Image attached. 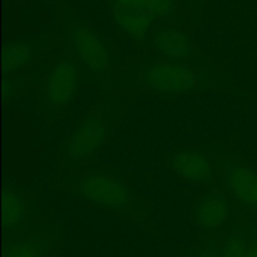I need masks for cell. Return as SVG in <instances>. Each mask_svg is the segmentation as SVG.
<instances>
[{"mask_svg":"<svg viewBox=\"0 0 257 257\" xmlns=\"http://www.w3.org/2000/svg\"><path fill=\"white\" fill-rule=\"evenodd\" d=\"M197 257H221L217 252H213V251H206V252H202L201 255Z\"/></svg>","mask_w":257,"mask_h":257,"instance_id":"17","label":"cell"},{"mask_svg":"<svg viewBox=\"0 0 257 257\" xmlns=\"http://www.w3.org/2000/svg\"><path fill=\"white\" fill-rule=\"evenodd\" d=\"M32 59V48L22 42L8 43L3 49V72L4 74L23 69Z\"/></svg>","mask_w":257,"mask_h":257,"instance_id":"12","label":"cell"},{"mask_svg":"<svg viewBox=\"0 0 257 257\" xmlns=\"http://www.w3.org/2000/svg\"><path fill=\"white\" fill-rule=\"evenodd\" d=\"M228 216V205L221 196L210 195L198 202L195 218L205 230H216L223 225Z\"/></svg>","mask_w":257,"mask_h":257,"instance_id":"10","label":"cell"},{"mask_svg":"<svg viewBox=\"0 0 257 257\" xmlns=\"http://www.w3.org/2000/svg\"><path fill=\"white\" fill-rule=\"evenodd\" d=\"M78 88V72L69 60H62L53 67L45 82V99L53 108L67 105Z\"/></svg>","mask_w":257,"mask_h":257,"instance_id":"6","label":"cell"},{"mask_svg":"<svg viewBox=\"0 0 257 257\" xmlns=\"http://www.w3.org/2000/svg\"><path fill=\"white\" fill-rule=\"evenodd\" d=\"M248 246L242 238L231 237L223 246L221 257H247Z\"/></svg>","mask_w":257,"mask_h":257,"instance_id":"14","label":"cell"},{"mask_svg":"<svg viewBox=\"0 0 257 257\" xmlns=\"http://www.w3.org/2000/svg\"><path fill=\"white\" fill-rule=\"evenodd\" d=\"M75 57L89 72L104 75L110 68V57L99 35L90 28L77 25L68 33Z\"/></svg>","mask_w":257,"mask_h":257,"instance_id":"3","label":"cell"},{"mask_svg":"<svg viewBox=\"0 0 257 257\" xmlns=\"http://www.w3.org/2000/svg\"><path fill=\"white\" fill-rule=\"evenodd\" d=\"M27 207L15 191L5 188L3 192V226L5 230L19 227L25 218Z\"/></svg>","mask_w":257,"mask_h":257,"instance_id":"11","label":"cell"},{"mask_svg":"<svg viewBox=\"0 0 257 257\" xmlns=\"http://www.w3.org/2000/svg\"><path fill=\"white\" fill-rule=\"evenodd\" d=\"M153 47L160 55L168 60H181L191 55L192 42L183 32L173 28L162 29L153 37Z\"/></svg>","mask_w":257,"mask_h":257,"instance_id":"9","label":"cell"},{"mask_svg":"<svg viewBox=\"0 0 257 257\" xmlns=\"http://www.w3.org/2000/svg\"><path fill=\"white\" fill-rule=\"evenodd\" d=\"M107 137V127L100 118H87L70 135L67 153L75 161L87 160L94 155Z\"/></svg>","mask_w":257,"mask_h":257,"instance_id":"5","label":"cell"},{"mask_svg":"<svg viewBox=\"0 0 257 257\" xmlns=\"http://www.w3.org/2000/svg\"><path fill=\"white\" fill-rule=\"evenodd\" d=\"M228 190L238 201L255 206L257 202V175L243 165H232L226 171Z\"/></svg>","mask_w":257,"mask_h":257,"instance_id":"8","label":"cell"},{"mask_svg":"<svg viewBox=\"0 0 257 257\" xmlns=\"http://www.w3.org/2000/svg\"><path fill=\"white\" fill-rule=\"evenodd\" d=\"M173 171L178 177L192 183H207L212 180V166L210 161L195 151H182L173 156Z\"/></svg>","mask_w":257,"mask_h":257,"instance_id":"7","label":"cell"},{"mask_svg":"<svg viewBox=\"0 0 257 257\" xmlns=\"http://www.w3.org/2000/svg\"><path fill=\"white\" fill-rule=\"evenodd\" d=\"M79 192L89 202L109 210H120L130 203L127 186L108 173H88L79 182Z\"/></svg>","mask_w":257,"mask_h":257,"instance_id":"2","label":"cell"},{"mask_svg":"<svg viewBox=\"0 0 257 257\" xmlns=\"http://www.w3.org/2000/svg\"><path fill=\"white\" fill-rule=\"evenodd\" d=\"M150 4L156 18L167 17L175 8V0H150Z\"/></svg>","mask_w":257,"mask_h":257,"instance_id":"15","label":"cell"},{"mask_svg":"<svg viewBox=\"0 0 257 257\" xmlns=\"http://www.w3.org/2000/svg\"><path fill=\"white\" fill-rule=\"evenodd\" d=\"M247 257H257V245H252L248 247Z\"/></svg>","mask_w":257,"mask_h":257,"instance_id":"16","label":"cell"},{"mask_svg":"<svg viewBox=\"0 0 257 257\" xmlns=\"http://www.w3.org/2000/svg\"><path fill=\"white\" fill-rule=\"evenodd\" d=\"M4 257H40V252L34 243L18 242L5 250Z\"/></svg>","mask_w":257,"mask_h":257,"instance_id":"13","label":"cell"},{"mask_svg":"<svg viewBox=\"0 0 257 257\" xmlns=\"http://www.w3.org/2000/svg\"><path fill=\"white\" fill-rule=\"evenodd\" d=\"M143 85L163 94H182L200 84V75L180 60H163L147 65L141 75Z\"/></svg>","mask_w":257,"mask_h":257,"instance_id":"1","label":"cell"},{"mask_svg":"<svg viewBox=\"0 0 257 257\" xmlns=\"http://www.w3.org/2000/svg\"><path fill=\"white\" fill-rule=\"evenodd\" d=\"M156 19L150 0H117L114 4V20L118 27L135 39L147 37Z\"/></svg>","mask_w":257,"mask_h":257,"instance_id":"4","label":"cell"}]
</instances>
